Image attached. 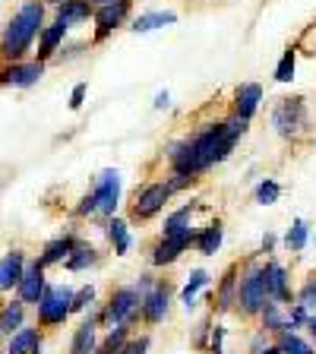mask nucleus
Returning a JSON list of instances; mask_svg holds the SVG:
<instances>
[{
  "mask_svg": "<svg viewBox=\"0 0 316 354\" xmlns=\"http://www.w3.org/2000/svg\"><path fill=\"white\" fill-rule=\"evenodd\" d=\"M73 297H76V288L70 285H48L44 288L41 301H38V323L41 326H64L66 317L73 313Z\"/></svg>",
  "mask_w": 316,
  "mask_h": 354,
  "instance_id": "39448f33",
  "label": "nucleus"
},
{
  "mask_svg": "<svg viewBox=\"0 0 316 354\" xmlns=\"http://www.w3.org/2000/svg\"><path fill=\"white\" fill-rule=\"evenodd\" d=\"M76 237L73 234H60V237H54L51 243H44V250H41V257H38V263L48 269V266H54V263H64L70 253H73V247H76Z\"/></svg>",
  "mask_w": 316,
  "mask_h": 354,
  "instance_id": "4be33fe9",
  "label": "nucleus"
},
{
  "mask_svg": "<svg viewBox=\"0 0 316 354\" xmlns=\"http://www.w3.org/2000/svg\"><path fill=\"white\" fill-rule=\"evenodd\" d=\"M120 203V171L118 168H104L95 177V184L86 196L80 199L76 215H102V218H114V209Z\"/></svg>",
  "mask_w": 316,
  "mask_h": 354,
  "instance_id": "7ed1b4c3",
  "label": "nucleus"
},
{
  "mask_svg": "<svg viewBox=\"0 0 316 354\" xmlns=\"http://www.w3.org/2000/svg\"><path fill=\"white\" fill-rule=\"evenodd\" d=\"M259 319H263V332H272V335L288 332V317L281 313L279 301H266V307L259 310Z\"/></svg>",
  "mask_w": 316,
  "mask_h": 354,
  "instance_id": "393cba45",
  "label": "nucleus"
},
{
  "mask_svg": "<svg viewBox=\"0 0 316 354\" xmlns=\"http://www.w3.org/2000/svg\"><path fill=\"white\" fill-rule=\"evenodd\" d=\"M127 16H130V0H114V3H102V7H95V41H102V38H108L111 32L118 29V26H124Z\"/></svg>",
  "mask_w": 316,
  "mask_h": 354,
  "instance_id": "9b49d317",
  "label": "nucleus"
},
{
  "mask_svg": "<svg viewBox=\"0 0 316 354\" xmlns=\"http://www.w3.org/2000/svg\"><path fill=\"white\" fill-rule=\"evenodd\" d=\"M44 29V3L41 0H26L10 22L3 26V35H0V57L13 64V60H22L32 51V41L41 35Z\"/></svg>",
  "mask_w": 316,
  "mask_h": 354,
  "instance_id": "f03ea898",
  "label": "nucleus"
},
{
  "mask_svg": "<svg viewBox=\"0 0 316 354\" xmlns=\"http://www.w3.org/2000/svg\"><path fill=\"white\" fill-rule=\"evenodd\" d=\"M32 354H41V348H35V351H32Z\"/></svg>",
  "mask_w": 316,
  "mask_h": 354,
  "instance_id": "49530a36",
  "label": "nucleus"
},
{
  "mask_svg": "<svg viewBox=\"0 0 316 354\" xmlns=\"http://www.w3.org/2000/svg\"><path fill=\"white\" fill-rule=\"evenodd\" d=\"M130 329L133 326H114V329H108L104 342H98V354H118L130 342Z\"/></svg>",
  "mask_w": 316,
  "mask_h": 354,
  "instance_id": "c756f323",
  "label": "nucleus"
},
{
  "mask_svg": "<svg viewBox=\"0 0 316 354\" xmlns=\"http://www.w3.org/2000/svg\"><path fill=\"white\" fill-rule=\"evenodd\" d=\"M221 237H225V228H221V221H212V225H206L203 231H196V247L203 257H215L221 247Z\"/></svg>",
  "mask_w": 316,
  "mask_h": 354,
  "instance_id": "b1692460",
  "label": "nucleus"
},
{
  "mask_svg": "<svg viewBox=\"0 0 316 354\" xmlns=\"http://www.w3.org/2000/svg\"><path fill=\"white\" fill-rule=\"evenodd\" d=\"M272 127L279 136H297L307 127V104L304 98H285L272 111Z\"/></svg>",
  "mask_w": 316,
  "mask_h": 354,
  "instance_id": "6e6552de",
  "label": "nucleus"
},
{
  "mask_svg": "<svg viewBox=\"0 0 316 354\" xmlns=\"http://www.w3.org/2000/svg\"><path fill=\"white\" fill-rule=\"evenodd\" d=\"M295 304H301V307H307V310H316V275L304 281V288L297 291Z\"/></svg>",
  "mask_w": 316,
  "mask_h": 354,
  "instance_id": "e433bc0d",
  "label": "nucleus"
},
{
  "mask_svg": "<svg viewBox=\"0 0 316 354\" xmlns=\"http://www.w3.org/2000/svg\"><path fill=\"white\" fill-rule=\"evenodd\" d=\"M140 304H142V295L136 285H124L118 291H111L104 310H98L102 326H108V329H114V326H133L140 319Z\"/></svg>",
  "mask_w": 316,
  "mask_h": 354,
  "instance_id": "20e7f679",
  "label": "nucleus"
},
{
  "mask_svg": "<svg viewBox=\"0 0 316 354\" xmlns=\"http://www.w3.org/2000/svg\"><path fill=\"white\" fill-rule=\"evenodd\" d=\"M86 92H89V86H86V82H76V86H73V92H70V108H73V111H80V108H82V102H86Z\"/></svg>",
  "mask_w": 316,
  "mask_h": 354,
  "instance_id": "58836bf2",
  "label": "nucleus"
},
{
  "mask_svg": "<svg viewBox=\"0 0 316 354\" xmlns=\"http://www.w3.org/2000/svg\"><path fill=\"white\" fill-rule=\"evenodd\" d=\"M41 3H51V7H60V3H64V0H41Z\"/></svg>",
  "mask_w": 316,
  "mask_h": 354,
  "instance_id": "a18cd8bd",
  "label": "nucleus"
},
{
  "mask_svg": "<svg viewBox=\"0 0 316 354\" xmlns=\"http://www.w3.org/2000/svg\"><path fill=\"white\" fill-rule=\"evenodd\" d=\"M269 301V291H266V266L250 263L247 272L241 275V288H237V304L247 317H259V310Z\"/></svg>",
  "mask_w": 316,
  "mask_h": 354,
  "instance_id": "423d86ee",
  "label": "nucleus"
},
{
  "mask_svg": "<svg viewBox=\"0 0 316 354\" xmlns=\"http://www.w3.org/2000/svg\"><path fill=\"white\" fill-rule=\"evenodd\" d=\"M272 247H275V237H272V234H266V237H263V250L269 253V250H272Z\"/></svg>",
  "mask_w": 316,
  "mask_h": 354,
  "instance_id": "37998d69",
  "label": "nucleus"
},
{
  "mask_svg": "<svg viewBox=\"0 0 316 354\" xmlns=\"http://www.w3.org/2000/svg\"><path fill=\"white\" fill-rule=\"evenodd\" d=\"M44 64L41 60H13L0 70V86H13V88H29L41 80Z\"/></svg>",
  "mask_w": 316,
  "mask_h": 354,
  "instance_id": "1a4fd4ad",
  "label": "nucleus"
},
{
  "mask_svg": "<svg viewBox=\"0 0 316 354\" xmlns=\"http://www.w3.org/2000/svg\"><path fill=\"white\" fill-rule=\"evenodd\" d=\"M237 288H241V279H237V263H234V266H228V272L221 275L219 295L212 297V304H215L219 313H228V310L237 304Z\"/></svg>",
  "mask_w": 316,
  "mask_h": 354,
  "instance_id": "a211bd4d",
  "label": "nucleus"
},
{
  "mask_svg": "<svg viewBox=\"0 0 316 354\" xmlns=\"http://www.w3.org/2000/svg\"><path fill=\"white\" fill-rule=\"evenodd\" d=\"M35 348H41V332H38V326H22L7 342V354H32Z\"/></svg>",
  "mask_w": 316,
  "mask_h": 354,
  "instance_id": "5701e85b",
  "label": "nucleus"
},
{
  "mask_svg": "<svg viewBox=\"0 0 316 354\" xmlns=\"http://www.w3.org/2000/svg\"><path fill=\"white\" fill-rule=\"evenodd\" d=\"M307 329H310V339H313V348H316V313H310V323H307Z\"/></svg>",
  "mask_w": 316,
  "mask_h": 354,
  "instance_id": "79ce46f5",
  "label": "nucleus"
},
{
  "mask_svg": "<svg viewBox=\"0 0 316 354\" xmlns=\"http://www.w3.org/2000/svg\"><path fill=\"white\" fill-rule=\"evenodd\" d=\"M206 285H209V272L206 269H196V272L190 275V281L184 285V291H180V304L190 310L193 301H196V295H199V288H206Z\"/></svg>",
  "mask_w": 316,
  "mask_h": 354,
  "instance_id": "2f4dec72",
  "label": "nucleus"
},
{
  "mask_svg": "<svg viewBox=\"0 0 316 354\" xmlns=\"http://www.w3.org/2000/svg\"><path fill=\"white\" fill-rule=\"evenodd\" d=\"M243 130H247V120L231 118V120H225V124H212V127H206V130H199L190 140L171 142L168 146L171 168L199 177L206 168H212V165L228 158L234 142L243 136Z\"/></svg>",
  "mask_w": 316,
  "mask_h": 354,
  "instance_id": "f257e3e1",
  "label": "nucleus"
},
{
  "mask_svg": "<svg viewBox=\"0 0 316 354\" xmlns=\"http://www.w3.org/2000/svg\"><path fill=\"white\" fill-rule=\"evenodd\" d=\"M253 196H257L259 206H272V203H279L281 187L275 184V180H269V177H266V180H259V184H257V193H253Z\"/></svg>",
  "mask_w": 316,
  "mask_h": 354,
  "instance_id": "f704fd0d",
  "label": "nucleus"
},
{
  "mask_svg": "<svg viewBox=\"0 0 316 354\" xmlns=\"http://www.w3.org/2000/svg\"><path fill=\"white\" fill-rule=\"evenodd\" d=\"M64 38H66V26L60 19H54L51 26H44L41 35H38V60L44 64L48 57H54V51L64 44Z\"/></svg>",
  "mask_w": 316,
  "mask_h": 354,
  "instance_id": "412c9836",
  "label": "nucleus"
},
{
  "mask_svg": "<svg viewBox=\"0 0 316 354\" xmlns=\"http://www.w3.org/2000/svg\"><path fill=\"white\" fill-rule=\"evenodd\" d=\"M171 22H177V13H171V10H155V13L136 16L130 29L133 32H155V29H162V26H171Z\"/></svg>",
  "mask_w": 316,
  "mask_h": 354,
  "instance_id": "a878e982",
  "label": "nucleus"
},
{
  "mask_svg": "<svg viewBox=\"0 0 316 354\" xmlns=\"http://www.w3.org/2000/svg\"><path fill=\"white\" fill-rule=\"evenodd\" d=\"M209 351H212V354H225V326H215V329H212Z\"/></svg>",
  "mask_w": 316,
  "mask_h": 354,
  "instance_id": "ea45409f",
  "label": "nucleus"
},
{
  "mask_svg": "<svg viewBox=\"0 0 316 354\" xmlns=\"http://www.w3.org/2000/svg\"><path fill=\"white\" fill-rule=\"evenodd\" d=\"M22 272H26V253L10 250L7 257L0 259V295H3V291H13V288L19 285Z\"/></svg>",
  "mask_w": 316,
  "mask_h": 354,
  "instance_id": "f3484780",
  "label": "nucleus"
},
{
  "mask_svg": "<svg viewBox=\"0 0 316 354\" xmlns=\"http://www.w3.org/2000/svg\"><path fill=\"white\" fill-rule=\"evenodd\" d=\"M92 304H95V285H82L73 297V313H86Z\"/></svg>",
  "mask_w": 316,
  "mask_h": 354,
  "instance_id": "c9c22d12",
  "label": "nucleus"
},
{
  "mask_svg": "<svg viewBox=\"0 0 316 354\" xmlns=\"http://www.w3.org/2000/svg\"><path fill=\"white\" fill-rule=\"evenodd\" d=\"M193 209H196V203H187V206L174 209V212H171L168 218H165L162 237H168V234H187V231H193V228H190V215H193Z\"/></svg>",
  "mask_w": 316,
  "mask_h": 354,
  "instance_id": "bb28decb",
  "label": "nucleus"
},
{
  "mask_svg": "<svg viewBox=\"0 0 316 354\" xmlns=\"http://www.w3.org/2000/svg\"><path fill=\"white\" fill-rule=\"evenodd\" d=\"M196 243V231H187V234H168L152 247V266H168L174 263L180 253H187Z\"/></svg>",
  "mask_w": 316,
  "mask_h": 354,
  "instance_id": "ddd939ff",
  "label": "nucleus"
},
{
  "mask_svg": "<svg viewBox=\"0 0 316 354\" xmlns=\"http://www.w3.org/2000/svg\"><path fill=\"white\" fill-rule=\"evenodd\" d=\"M44 288H48V281H44V266L35 259L32 266H26V272H22L19 285H16V297H19L26 307H38Z\"/></svg>",
  "mask_w": 316,
  "mask_h": 354,
  "instance_id": "f8f14e48",
  "label": "nucleus"
},
{
  "mask_svg": "<svg viewBox=\"0 0 316 354\" xmlns=\"http://www.w3.org/2000/svg\"><path fill=\"white\" fill-rule=\"evenodd\" d=\"M168 304H171V288L165 285V281H155L140 304V319L146 326H158L168 317Z\"/></svg>",
  "mask_w": 316,
  "mask_h": 354,
  "instance_id": "9d476101",
  "label": "nucleus"
},
{
  "mask_svg": "<svg viewBox=\"0 0 316 354\" xmlns=\"http://www.w3.org/2000/svg\"><path fill=\"white\" fill-rule=\"evenodd\" d=\"M98 263V253L89 247V243H76L73 253L64 259V266L70 269V272H82V269H89V266Z\"/></svg>",
  "mask_w": 316,
  "mask_h": 354,
  "instance_id": "cd10ccee",
  "label": "nucleus"
},
{
  "mask_svg": "<svg viewBox=\"0 0 316 354\" xmlns=\"http://www.w3.org/2000/svg\"><path fill=\"white\" fill-rule=\"evenodd\" d=\"M108 241H111V247H114L118 257H127V250H130V231H127V221L108 218Z\"/></svg>",
  "mask_w": 316,
  "mask_h": 354,
  "instance_id": "c85d7f7f",
  "label": "nucleus"
},
{
  "mask_svg": "<svg viewBox=\"0 0 316 354\" xmlns=\"http://www.w3.org/2000/svg\"><path fill=\"white\" fill-rule=\"evenodd\" d=\"M155 108H158V111H162V108H168V104H171V95H168V88H165V92H158V95H155Z\"/></svg>",
  "mask_w": 316,
  "mask_h": 354,
  "instance_id": "a19ab883",
  "label": "nucleus"
},
{
  "mask_svg": "<svg viewBox=\"0 0 316 354\" xmlns=\"http://www.w3.org/2000/svg\"><path fill=\"white\" fill-rule=\"evenodd\" d=\"M95 354H98V351H95Z\"/></svg>",
  "mask_w": 316,
  "mask_h": 354,
  "instance_id": "09e8293b",
  "label": "nucleus"
},
{
  "mask_svg": "<svg viewBox=\"0 0 316 354\" xmlns=\"http://www.w3.org/2000/svg\"><path fill=\"white\" fill-rule=\"evenodd\" d=\"M149 345H152V339H149V335H140V339H130V342H127V345L120 348L118 354H146Z\"/></svg>",
  "mask_w": 316,
  "mask_h": 354,
  "instance_id": "4c0bfd02",
  "label": "nucleus"
},
{
  "mask_svg": "<svg viewBox=\"0 0 316 354\" xmlns=\"http://www.w3.org/2000/svg\"><path fill=\"white\" fill-rule=\"evenodd\" d=\"M307 237H310V228H307V221L304 218H297L291 228H288V234H285V247L291 253H301L304 247H307Z\"/></svg>",
  "mask_w": 316,
  "mask_h": 354,
  "instance_id": "473e14b6",
  "label": "nucleus"
},
{
  "mask_svg": "<svg viewBox=\"0 0 316 354\" xmlns=\"http://www.w3.org/2000/svg\"><path fill=\"white\" fill-rule=\"evenodd\" d=\"M98 326H102V317H98V313H89L73 329L70 354H95L98 351Z\"/></svg>",
  "mask_w": 316,
  "mask_h": 354,
  "instance_id": "4468645a",
  "label": "nucleus"
},
{
  "mask_svg": "<svg viewBox=\"0 0 316 354\" xmlns=\"http://www.w3.org/2000/svg\"><path fill=\"white\" fill-rule=\"evenodd\" d=\"M295 70H297V48H288V51L281 54L279 66H275V80H279V82H291V80H295Z\"/></svg>",
  "mask_w": 316,
  "mask_h": 354,
  "instance_id": "72a5a7b5",
  "label": "nucleus"
},
{
  "mask_svg": "<svg viewBox=\"0 0 316 354\" xmlns=\"http://www.w3.org/2000/svg\"><path fill=\"white\" fill-rule=\"evenodd\" d=\"M92 7H102V3H114V0H89Z\"/></svg>",
  "mask_w": 316,
  "mask_h": 354,
  "instance_id": "c03bdc74",
  "label": "nucleus"
},
{
  "mask_svg": "<svg viewBox=\"0 0 316 354\" xmlns=\"http://www.w3.org/2000/svg\"><path fill=\"white\" fill-rule=\"evenodd\" d=\"M26 326V304L19 297L0 304V335H16Z\"/></svg>",
  "mask_w": 316,
  "mask_h": 354,
  "instance_id": "aec40b11",
  "label": "nucleus"
},
{
  "mask_svg": "<svg viewBox=\"0 0 316 354\" xmlns=\"http://www.w3.org/2000/svg\"><path fill=\"white\" fill-rule=\"evenodd\" d=\"M0 339H3V335H0Z\"/></svg>",
  "mask_w": 316,
  "mask_h": 354,
  "instance_id": "de8ad7c7",
  "label": "nucleus"
},
{
  "mask_svg": "<svg viewBox=\"0 0 316 354\" xmlns=\"http://www.w3.org/2000/svg\"><path fill=\"white\" fill-rule=\"evenodd\" d=\"M259 102H263V86L259 82H243L234 92V118L250 120L259 111Z\"/></svg>",
  "mask_w": 316,
  "mask_h": 354,
  "instance_id": "dca6fc26",
  "label": "nucleus"
},
{
  "mask_svg": "<svg viewBox=\"0 0 316 354\" xmlns=\"http://www.w3.org/2000/svg\"><path fill=\"white\" fill-rule=\"evenodd\" d=\"M266 291H269V301H279V304H291V285H288V272L285 266H279L275 259L266 263Z\"/></svg>",
  "mask_w": 316,
  "mask_h": 354,
  "instance_id": "2eb2a0df",
  "label": "nucleus"
},
{
  "mask_svg": "<svg viewBox=\"0 0 316 354\" xmlns=\"http://www.w3.org/2000/svg\"><path fill=\"white\" fill-rule=\"evenodd\" d=\"M95 16V7L89 3V0H64L57 7V19L64 22L66 29H73V26H82Z\"/></svg>",
  "mask_w": 316,
  "mask_h": 354,
  "instance_id": "6ab92c4d",
  "label": "nucleus"
},
{
  "mask_svg": "<svg viewBox=\"0 0 316 354\" xmlns=\"http://www.w3.org/2000/svg\"><path fill=\"white\" fill-rule=\"evenodd\" d=\"M275 345H279L281 354H316V348L307 339H301L297 332H281Z\"/></svg>",
  "mask_w": 316,
  "mask_h": 354,
  "instance_id": "7c9ffc66",
  "label": "nucleus"
},
{
  "mask_svg": "<svg viewBox=\"0 0 316 354\" xmlns=\"http://www.w3.org/2000/svg\"><path fill=\"white\" fill-rule=\"evenodd\" d=\"M171 199L168 184H146L142 190H136L130 203V218L133 221H149L152 215H158L165 209V203Z\"/></svg>",
  "mask_w": 316,
  "mask_h": 354,
  "instance_id": "0eeeda50",
  "label": "nucleus"
}]
</instances>
